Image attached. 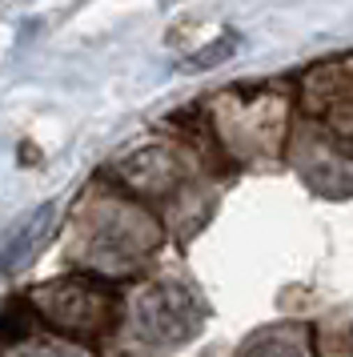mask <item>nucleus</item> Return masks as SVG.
I'll list each match as a JSON object with an SVG mask.
<instances>
[{
    "label": "nucleus",
    "instance_id": "4",
    "mask_svg": "<svg viewBox=\"0 0 353 357\" xmlns=\"http://www.w3.org/2000/svg\"><path fill=\"white\" fill-rule=\"evenodd\" d=\"M57 221H61V205H57V201L36 205V209H32L29 217L8 233V241H4V249H0V269H4V273H20V269H29L32 261L45 253V245L52 241Z\"/></svg>",
    "mask_w": 353,
    "mask_h": 357
},
{
    "label": "nucleus",
    "instance_id": "6",
    "mask_svg": "<svg viewBox=\"0 0 353 357\" xmlns=\"http://www.w3.org/2000/svg\"><path fill=\"white\" fill-rule=\"evenodd\" d=\"M241 357H309V349L293 329H269V333L249 341Z\"/></svg>",
    "mask_w": 353,
    "mask_h": 357
},
{
    "label": "nucleus",
    "instance_id": "3",
    "mask_svg": "<svg viewBox=\"0 0 353 357\" xmlns=\"http://www.w3.org/2000/svg\"><path fill=\"white\" fill-rule=\"evenodd\" d=\"M149 241H157V229L144 225V217L137 213H117L109 221H100L89 237V257L105 269H128L137 265Z\"/></svg>",
    "mask_w": 353,
    "mask_h": 357
},
{
    "label": "nucleus",
    "instance_id": "7",
    "mask_svg": "<svg viewBox=\"0 0 353 357\" xmlns=\"http://www.w3.org/2000/svg\"><path fill=\"white\" fill-rule=\"evenodd\" d=\"M233 49H237V33H225L217 45H209V49H201L197 56H189V61H185V68H189V73H205V68L229 61V56H233Z\"/></svg>",
    "mask_w": 353,
    "mask_h": 357
},
{
    "label": "nucleus",
    "instance_id": "8",
    "mask_svg": "<svg viewBox=\"0 0 353 357\" xmlns=\"http://www.w3.org/2000/svg\"><path fill=\"white\" fill-rule=\"evenodd\" d=\"M20 357H89L77 345H61V341H36L29 349H20Z\"/></svg>",
    "mask_w": 353,
    "mask_h": 357
},
{
    "label": "nucleus",
    "instance_id": "5",
    "mask_svg": "<svg viewBox=\"0 0 353 357\" xmlns=\"http://www.w3.org/2000/svg\"><path fill=\"white\" fill-rule=\"evenodd\" d=\"M117 173H121V181H128L141 193H169V189H176L185 181V161L176 157L173 149L157 145V149L133 153L128 161L117 165Z\"/></svg>",
    "mask_w": 353,
    "mask_h": 357
},
{
    "label": "nucleus",
    "instance_id": "1",
    "mask_svg": "<svg viewBox=\"0 0 353 357\" xmlns=\"http://www.w3.org/2000/svg\"><path fill=\"white\" fill-rule=\"evenodd\" d=\"M32 305L40 309L48 325H57L68 337H100L117 321V293L89 277L48 281L32 293Z\"/></svg>",
    "mask_w": 353,
    "mask_h": 357
},
{
    "label": "nucleus",
    "instance_id": "2",
    "mask_svg": "<svg viewBox=\"0 0 353 357\" xmlns=\"http://www.w3.org/2000/svg\"><path fill=\"white\" fill-rule=\"evenodd\" d=\"M133 325H137V333L144 341L176 345V341H189L201 333L205 313H201L197 297L185 285L160 281V285H149V289L137 293V301H133Z\"/></svg>",
    "mask_w": 353,
    "mask_h": 357
}]
</instances>
